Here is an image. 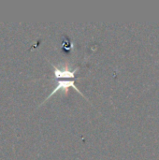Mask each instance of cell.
Returning <instances> with one entry per match:
<instances>
[{"instance_id": "cell-1", "label": "cell", "mask_w": 159, "mask_h": 160, "mask_svg": "<svg viewBox=\"0 0 159 160\" xmlns=\"http://www.w3.org/2000/svg\"><path fill=\"white\" fill-rule=\"evenodd\" d=\"M69 79H71V78H67L66 80H63V79H60L58 82H57V86L54 88V90H52V92L49 95V97L47 98V99L48 98H50L53 94H55L56 92H58L59 90H66V89H67V88H69V87H72V88H74L77 92H79L80 94H82L81 93V91L78 89V87L76 86V84H75V82L73 81V80H69ZM82 96H83V94H82Z\"/></svg>"}]
</instances>
